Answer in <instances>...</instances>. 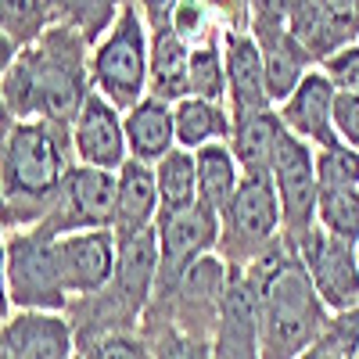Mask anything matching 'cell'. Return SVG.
<instances>
[{
  "label": "cell",
  "mask_w": 359,
  "mask_h": 359,
  "mask_svg": "<svg viewBox=\"0 0 359 359\" xmlns=\"http://www.w3.org/2000/svg\"><path fill=\"white\" fill-rule=\"evenodd\" d=\"M130 0H50L54 25L76 29L86 43H97Z\"/></svg>",
  "instance_id": "cell-24"
},
{
  "label": "cell",
  "mask_w": 359,
  "mask_h": 359,
  "mask_svg": "<svg viewBox=\"0 0 359 359\" xmlns=\"http://www.w3.org/2000/svg\"><path fill=\"white\" fill-rule=\"evenodd\" d=\"M0 359H11V355H8V348H4V345H0Z\"/></svg>",
  "instance_id": "cell-41"
},
{
  "label": "cell",
  "mask_w": 359,
  "mask_h": 359,
  "mask_svg": "<svg viewBox=\"0 0 359 359\" xmlns=\"http://www.w3.org/2000/svg\"><path fill=\"white\" fill-rule=\"evenodd\" d=\"M90 86L118 111H130L147 97V69H151V29L144 25L137 4L118 11L111 29L90 50Z\"/></svg>",
  "instance_id": "cell-4"
},
{
  "label": "cell",
  "mask_w": 359,
  "mask_h": 359,
  "mask_svg": "<svg viewBox=\"0 0 359 359\" xmlns=\"http://www.w3.org/2000/svg\"><path fill=\"white\" fill-rule=\"evenodd\" d=\"M83 359H155V355H151V345H147L144 334L111 331V334H101L94 341H86Z\"/></svg>",
  "instance_id": "cell-32"
},
{
  "label": "cell",
  "mask_w": 359,
  "mask_h": 359,
  "mask_svg": "<svg viewBox=\"0 0 359 359\" xmlns=\"http://www.w3.org/2000/svg\"><path fill=\"white\" fill-rule=\"evenodd\" d=\"M187 65L191 43L180 40L172 29L151 33V69H147V94H155L169 104L187 97Z\"/></svg>",
  "instance_id": "cell-21"
},
{
  "label": "cell",
  "mask_w": 359,
  "mask_h": 359,
  "mask_svg": "<svg viewBox=\"0 0 359 359\" xmlns=\"http://www.w3.org/2000/svg\"><path fill=\"white\" fill-rule=\"evenodd\" d=\"M212 359H262L259 341V313H255V287L248 280V269L230 266L226 294L219 306V320L208 338Z\"/></svg>",
  "instance_id": "cell-13"
},
{
  "label": "cell",
  "mask_w": 359,
  "mask_h": 359,
  "mask_svg": "<svg viewBox=\"0 0 359 359\" xmlns=\"http://www.w3.org/2000/svg\"><path fill=\"white\" fill-rule=\"evenodd\" d=\"M284 137H287V130L280 123V115L273 108H266V111L233 118V133L226 144H230V151H233L245 176H269Z\"/></svg>",
  "instance_id": "cell-18"
},
{
  "label": "cell",
  "mask_w": 359,
  "mask_h": 359,
  "mask_svg": "<svg viewBox=\"0 0 359 359\" xmlns=\"http://www.w3.org/2000/svg\"><path fill=\"white\" fill-rule=\"evenodd\" d=\"M334 130L348 147L359 151V94H338V101H334Z\"/></svg>",
  "instance_id": "cell-34"
},
{
  "label": "cell",
  "mask_w": 359,
  "mask_h": 359,
  "mask_svg": "<svg viewBox=\"0 0 359 359\" xmlns=\"http://www.w3.org/2000/svg\"><path fill=\"white\" fill-rule=\"evenodd\" d=\"M169 29L180 40H187L191 47L223 36V25H219V18L212 11L205 8V0H180L176 11H172V25Z\"/></svg>",
  "instance_id": "cell-31"
},
{
  "label": "cell",
  "mask_w": 359,
  "mask_h": 359,
  "mask_svg": "<svg viewBox=\"0 0 359 359\" xmlns=\"http://www.w3.org/2000/svg\"><path fill=\"white\" fill-rule=\"evenodd\" d=\"M316 226L331 237L355 245L359 241V187H338V191H320L316 201Z\"/></svg>",
  "instance_id": "cell-27"
},
{
  "label": "cell",
  "mask_w": 359,
  "mask_h": 359,
  "mask_svg": "<svg viewBox=\"0 0 359 359\" xmlns=\"http://www.w3.org/2000/svg\"><path fill=\"white\" fill-rule=\"evenodd\" d=\"M223 57H226V108L233 118L273 108L266 86L262 50L252 36V29L241 33H223Z\"/></svg>",
  "instance_id": "cell-17"
},
{
  "label": "cell",
  "mask_w": 359,
  "mask_h": 359,
  "mask_svg": "<svg viewBox=\"0 0 359 359\" xmlns=\"http://www.w3.org/2000/svg\"><path fill=\"white\" fill-rule=\"evenodd\" d=\"M54 259L69 298H90L111 284L118 259V233L104 230H69L54 233Z\"/></svg>",
  "instance_id": "cell-11"
},
{
  "label": "cell",
  "mask_w": 359,
  "mask_h": 359,
  "mask_svg": "<svg viewBox=\"0 0 359 359\" xmlns=\"http://www.w3.org/2000/svg\"><path fill=\"white\" fill-rule=\"evenodd\" d=\"M284 237L280 198L273 176H245L233 201L219 216V259L226 266H252Z\"/></svg>",
  "instance_id": "cell-5"
},
{
  "label": "cell",
  "mask_w": 359,
  "mask_h": 359,
  "mask_svg": "<svg viewBox=\"0 0 359 359\" xmlns=\"http://www.w3.org/2000/svg\"><path fill=\"white\" fill-rule=\"evenodd\" d=\"M334 83L323 76V69H309L302 83L277 104V115L291 137L306 140L309 147H331L341 140L334 130Z\"/></svg>",
  "instance_id": "cell-14"
},
{
  "label": "cell",
  "mask_w": 359,
  "mask_h": 359,
  "mask_svg": "<svg viewBox=\"0 0 359 359\" xmlns=\"http://www.w3.org/2000/svg\"><path fill=\"white\" fill-rule=\"evenodd\" d=\"M273 187L280 198V219H284V241H298L316 226V201H320V180L313 147L298 137H284L277 162H273Z\"/></svg>",
  "instance_id": "cell-10"
},
{
  "label": "cell",
  "mask_w": 359,
  "mask_h": 359,
  "mask_svg": "<svg viewBox=\"0 0 359 359\" xmlns=\"http://www.w3.org/2000/svg\"><path fill=\"white\" fill-rule=\"evenodd\" d=\"M245 269L255 287L262 359H298L327 334L334 316L284 237Z\"/></svg>",
  "instance_id": "cell-1"
},
{
  "label": "cell",
  "mask_w": 359,
  "mask_h": 359,
  "mask_svg": "<svg viewBox=\"0 0 359 359\" xmlns=\"http://www.w3.org/2000/svg\"><path fill=\"white\" fill-rule=\"evenodd\" d=\"M316 158V180L320 191H338V187H359V151L345 140L331 147H313Z\"/></svg>",
  "instance_id": "cell-30"
},
{
  "label": "cell",
  "mask_w": 359,
  "mask_h": 359,
  "mask_svg": "<svg viewBox=\"0 0 359 359\" xmlns=\"http://www.w3.org/2000/svg\"><path fill=\"white\" fill-rule=\"evenodd\" d=\"M11 316V291H8V237L0 230V323Z\"/></svg>",
  "instance_id": "cell-37"
},
{
  "label": "cell",
  "mask_w": 359,
  "mask_h": 359,
  "mask_svg": "<svg viewBox=\"0 0 359 359\" xmlns=\"http://www.w3.org/2000/svg\"><path fill=\"white\" fill-rule=\"evenodd\" d=\"M50 25V0H0V29L15 36L22 47L40 40Z\"/></svg>",
  "instance_id": "cell-29"
},
{
  "label": "cell",
  "mask_w": 359,
  "mask_h": 359,
  "mask_svg": "<svg viewBox=\"0 0 359 359\" xmlns=\"http://www.w3.org/2000/svg\"><path fill=\"white\" fill-rule=\"evenodd\" d=\"M172 118H176V147H187V151L230 140L233 133V115L223 101L184 97L172 104Z\"/></svg>",
  "instance_id": "cell-22"
},
{
  "label": "cell",
  "mask_w": 359,
  "mask_h": 359,
  "mask_svg": "<svg viewBox=\"0 0 359 359\" xmlns=\"http://www.w3.org/2000/svg\"><path fill=\"white\" fill-rule=\"evenodd\" d=\"M8 291L15 309H69V291L57 273L54 233L40 223L8 237Z\"/></svg>",
  "instance_id": "cell-6"
},
{
  "label": "cell",
  "mask_w": 359,
  "mask_h": 359,
  "mask_svg": "<svg viewBox=\"0 0 359 359\" xmlns=\"http://www.w3.org/2000/svg\"><path fill=\"white\" fill-rule=\"evenodd\" d=\"M86 40L76 29L50 25L40 40L22 47L11 72L0 79V104L18 123L22 118H50L69 123L83 108L90 86V65L83 62Z\"/></svg>",
  "instance_id": "cell-2"
},
{
  "label": "cell",
  "mask_w": 359,
  "mask_h": 359,
  "mask_svg": "<svg viewBox=\"0 0 359 359\" xmlns=\"http://www.w3.org/2000/svg\"><path fill=\"white\" fill-rule=\"evenodd\" d=\"M140 334L147 338L155 359H212V348H208L205 338H194L187 331H180V327H172L169 320L144 316Z\"/></svg>",
  "instance_id": "cell-28"
},
{
  "label": "cell",
  "mask_w": 359,
  "mask_h": 359,
  "mask_svg": "<svg viewBox=\"0 0 359 359\" xmlns=\"http://www.w3.org/2000/svg\"><path fill=\"white\" fill-rule=\"evenodd\" d=\"M115 191H118L115 172L94 165H72L50 212L43 216V226L50 233L104 230L115 223Z\"/></svg>",
  "instance_id": "cell-9"
},
{
  "label": "cell",
  "mask_w": 359,
  "mask_h": 359,
  "mask_svg": "<svg viewBox=\"0 0 359 359\" xmlns=\"http://www.w3.org/2000/svg\"><path fill=\"white\" fill-rule=\"evenodd\" d=\"M72 155L79 165H94L118 172L130 162V147H126V126H123V111L111 101H104L97 90H90L83 108L72 118Z\"/></svg>",
  "instance_id": "cell-12"
},
{
  "label": "cell",
  "mask_w": 359,
  "mask_h": 359,
  "mask_svg": "<svg viewBox=\"0 0 359 359\" xmlns=\"http://www.w3.org/2000/svg\"><path fill=\"white\" fill-rule=\"evenodd\" d=\"M158 237V287L165 294L187 269L219 248V212L205 201H191L184 208H162L155 219Z\"/></svg>",
  "instance_id": "cell-7"
},
{
  "label": "cell",
  "mask_w": 359,
  "mask_h": 359,
  "mask_svg": "<svg viewBox=\"0 0 359 359\" xmlns=\"http://www.w3.org/2000/svg\"><path fill=\"white\" fill-rule=\"evenodd\" d=\"M194 162H198V201H205L208 208H216L223 216L226 205L233 201L237 187H241V165H237L230 144L219 140V144H205L194 151Z\"/></svg>",
  "instance_id": "cell-23"
},
{
  "label": "cell",
  "mask_w": 359,
  "mask_h": 359,
  "mask_svg": "<svg viewBox=\"0 0 359 359\" xmlns=\"http://www.w3.org/2000/svg\"><path fill=\"white\" fill-rule=\"evenodd\" d=\"M155 184L162 208H184L198 201V162L187 147H172L165 158L155 162Z\"/></svg>",
  "instance_id": "cell-25"
},
{
  "label": "cell",
  "mask_w": 359,
  "mask_h": 359,
  "mask_svg": "<svg viewBox=\"0 0 359 359\" xmlns=\"http://www.w3.org/2000/svg\"><path fill=\"white\" fill-rule=\"evenodd\" d=\"M355 18H359V0H355Z\"/></svg>",
  "instance_id": "cell-43"
},
{
  "label": "cell",
  "mask_w": 359,
  "mask_h": 359,
  "mask_svg": "<svg viewBox=\"0 0 359 359\" xmlns=\"http://www.w3.org/2000/svg\"><path fill=\"white\" fill-rule=\"evenodd\" d=\"M298 359H341V348H338V341L331 338V331H327V334H323L313 348H306Z\"/></svg>",
  "instance_id": "cell-39"
},
{
  "label": "cell",
  "mask_w": 359,
  "mask_h": 359,
  "mask_svg": "<svg viewBox=\"0 0 359 359\" xmlns=\"http://www.w3.org/2000/svg\"><path fill=\"white\" fill-rule=\"evenodd\" d=\"M355 262H359V241H355Z\"/></svg>",
  "instance_id": "cell-42"
},
{
  "label": "cell",
  "mask_w": 359,
  "mask_h": 359,
  "mask_svg": "<svg viewBox=\"0 0 359 359\" xmlns=\"http://www.w3.org/2000/svg\"><path fill=\"white\" fill-rule=\"evenodd\" d=\"M133 4H137L144 25L151 29V33H158V29H169L172 25V11H176L180 0H133Z\"/></svg>",
  "instance_id": "cell-36"
},
{
  "label": "cell",
  "mask_w": 359,
  "mask_h": 359,
  "mask_svg": "<svg viewBox=\"0 0 359 359\" xmlns=\"http://www.w3.org/2000/svg\"><path fill=\"white\" fill-rule=\"evenodd\" d=\"M320 69L334 83L338 94H359V40L338 47L331 57H323Z\"/></svg>",
  "instance_id": "cell-33"
},
{
  "label": "cell",
  "mask_w": 359,
  "mask_h": 359,
  "mask_svg": "<svg viewBox=\"0 0 359 359\" xmlns=\"http://www.w3.org/2000/svg\"><path fill=\"white\" fill-rule=\"evenodd\" d=\"M187 97L205 101H226V57H223V36L191 47L187 65Z\"/></svg>",
  "instance_id": "cell-26"
},
{
  "label": "cell",
  "mask_w": 359,
  "mask_h": 359,
  "mask_svg": "<svg viewBox=\"0 0 359 359\" xmlns=\"http://www.w3.org/2000/svg\"><path fill=\"white\" fill-rule=\"evenodd\" d=\"M72 359H83V355H72Z\"/></svg>",
  "instance_id": "cell-44"
},
{
  "label": "cell",
  "mask_w": 359,
  "mask_h": 359,
  "mask_svg": "<svg viewBox=\"0 0 359 359\" xmlns=\"http://www.w3.org/2000/svg\"><path fill=\"white\" fill-rule=\"evenodd\" d=\"M18 54H22V43H18L15 36H8L4 29H0V79L11 72V65L18 62Z\"/></svg>",
  "instance_id": "cell-38"
},
{
  "label": "cell",
  "mask_w": 359,
  "mask_h": 359,
  "mask_svg": "<svg viewBox=\"0 0 359 359\" xmlns=\"http://www.w3.org/2000/svg\"><path fill=\"white\" fill-rule=\"evenodd\" d=\"M298 262L306 266V273L323 298V306L331 316H345L359 309V262H355V245L331 237L327 230L313 226L306 237L287 241Z\"/></svg>",
  "instance_id": "cell-8"
},
{
  "label": "cell",
  "mask_w": 359,
  "mask_h": 359,
  "mask_svg": "<svg viewBox=\"0 0 359 359\" xmlns=\"http://www.w3.org/2000/svg\"><path fill=\"white\" fill-rule=\"evenodd\" d=\"M123 126H126V147L130 158L155 165L158 158H165L176 147V118H172V104L147 94L140 104H133L130 111H123Z\"/></svg>",
  "instance_id": "cell-19"
},
{
  "label": "cell",
  "mask_w": 359,
  "mask_h": 359,
  "mask_svg": "<svg viewBox=\"0 0 359 359\" xmlns=\"http://www.w3.org/2000/svg\"><path fill=\"white\" fill-rule=\"evenodd\" d=\"M8 219V198H4V184H0V223Z\"/></svg>",
  "instance_id": "cell-40"
},
{
  "label": "cell",
  "mask_w": 359,
  "mask_h": 359,
  "mask_svg": "<svg viewBox=\"0 0 359 359\" xmlns=\"http://www.w3.org/2000/svg\"><path fill=\"white\" fill-rule=\"evenodd\" d=\"M72 130L50 118H22L0 144V184L8 198V219L33 223L50 205L69 176Z\"/></svg>",
  "instance_id": "cell-3"
},
{
  "label": "cell",
  "mask_w": 359,
  "mask_h": 359,
  "mask_svg": "<svg viewBox=\"0 0 359 359\" xmlns=\"http://www.w3.org/2000/svg\"><path fill=\"white\" fill-rule=\"evenodd\" d=\"M118 176V191H115V233H137L155 226L162 201H158V184H155V165L130 158Z\"/></svg>",
  "instance_id": "cell-20"
},
{
  "label": "cell",
  "mask_w": 359,
  "mask_h": 359,
  "mask_svg": "<svg viewBox=\"0 0 359 359\" xmlns=\"http://www.w3.org/2000/svg\"><path fill=\"white\" fill-rule=\"evenodd\" d=\"M252 36L262 50V65H266V86H269V97L273 104H280L291 90L302 83V76L313 69V54L302 47L291 33V25L284 18L273 15H252Z\"/></svg>",
  "instance_id": "cell-16"
},
{
  "label": "cell",
  "mask_w": 359,
  "mask_h": 359,
  "mask_svg": "<svg viewBox=\"0 0 359 359\" xmlns=\"http://www.w3.org/2000/svg\"><path fill=\"white\" fill-rule=\"evenodd\" d=\"M205 8L219 18L226 33H241L252 25V0H205Z\"/></svg>",
  "instance_id": "cell-35"
},
{
  "label": "cell",
  "mask_w": 359,
  "mask_h": 359,
  "mask_svg": "<svg viewBox=\"0 0 359 359\" xmlns=\"http://www.w3.org/2000/svg\"><path fill=\"white\" fill-rule=\"evenodd\" d=\"M0 345L11 359H72L76 327L50 309H18L0 323Z\"/></svg>",
  "instance_id": "cell-15"
}]
</instances>
